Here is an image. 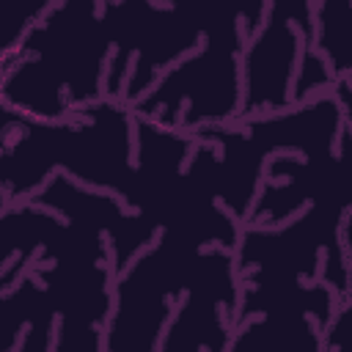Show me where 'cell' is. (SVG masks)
<instances>
[{
  "instance_id": "cell-1",
  "label": "cell",
  "mask_w": 352,
  "mask_h": 352,
  "mask_svg": "<svg viewBox=\"0 0 352 352\" xmlns=\"http://www.w3.org/2000/svg\"><path fill=\"white\" fill-rule=\"evenodd\" d=\"M132 135L135 118L116 99L60 121L22 116L0 99V209L30 201L55 173L126 204L135 184Z\"/></svg>"
},
{
  "instance_id": "cell-2",
  "label": "cell",
  "mask_w": 352,
  "mask_h": 352,
  "mask_svg": "<svg viewBox=\"0 0 352 352\" xmlns=\"http://www.w3.org/2000/svg\"><path fill=\"white\" fill-rule=\"evenodd\" d=\"M110 30L96 0L52 3L0 60V99L30 118L60 121L107 99Z\"/></svg>"
},
{
  "instance_id": "cell-3",
  "label": "cell",
  "mask_w": 352,
  "mask_h": 352,
  "mask_svg": "<svg viewBox=\"0 0 352 352\" xmlns=\"http://www.w3.org/2000/svg\"><path fill=\"white\" fill-rule=\"evenodd\" d=\"M264 11V0L220 3V14L204 33L201 47L165 69L154 85L129 104V113L182 135L239 121L242 47L261 25Z\"/></svg>"
},
{
  "instance_id": "cell-4",
  "label": "cell",
  "mask_w": 352,
  "mask_h": 352,
  "mask_svg": "<svg viewBox=\"0 0 352 352\" xmlns=\"http://www.w3.org/2000/svg\"><path fill=\"white\" fill-rule=\"evenodd\" d=\"M209 245L195 234L162 228L113 275L104 324L107 352H154L176 305L209 264Z\"/></svg>"
},
{
  "instance_id": "cell-5",
  "label": "cell",
  "mask_w": 352,
  "mask_h": 352,
  "mask_svg": "<svg viewBox=\"0 0 352 352\" xmlns=\"http://www.w3.org/2000/svg\"><path fill=\"white\" fill-rule=\"evenodd\" d=\"M349 226L352 195L316 201L280 226H242L234 248L236 275L258 280H322L344 302L352 297Z\"/></svg>"
},
{
  "instance_id": "cell-6",
  "label": "cell",
  "mask_w": 352,
  "mask_h": 352,
  "mask_svg": "<svg viewBox=\"0 0 352 352\" xmlns=\"http://www.w3.org/2000/svg\"><path fill=\"white\" fill-rule=\"evenodd\" d=\"M102 14L113 41L104 96L129 107L165 69L201 47L204 33L220 14V3L173 6L124 0L102 3Z\"/></svg>"
},
{
  "instance_id": "cell-7",
  "label": "cell",
  "mask_w": 352,
  "mask_h": 352,
  "mask_svg": "<svg viewBox=\"0 0 352 352\" xmlns=\"http://www.w3.org/2000/svg\"><path fill=\"white\" fill-rule=\"evenodd\" d=\"M311 44V3H267L261 25L242 47V118L272 116L292 107V82Z\"/></svg>"
},
{
  "instance_id": "cell-8",
  "label": "cell",
  "mask_w": 352,
  "mask_h": 352,
  "mask_svg": "<svg viewBox=\"0 0 352 352\" xmlns=\"http://www.w3.org/2000/svg\"><path fill=\"white\" fill-rule=\"evenodd\" d=\"M349 151H352V126H344L333 154L270 157L245 226H264V228L280 226L316 201L352 195L349 170H346Z\"/></svg>"
},
{
  "instance_id": "cell-9",
  "label": "cell",
  "mask_w": 352,
  "mask_h": 352,
  "mask_svg": "<svg viewBox=\"0 0 352 352\" xmlns=\"http://www.w3.org/2000/svg\"><path fill=\"white\" fill-rule=\"evenodd\" d=\"M239 300L234 250L212 248L204 275L176 305L154 352H226Z\"/></svg>"
},
{
  "instance_id": "cell-10",
  "label": "cell",
  "mask_w": 352,
  "mask_h": 352,
  "mask_svg": "<svg viewBox=\"0 0 352 352\" xmlns=\"http://www.w3.org/2000/svg\"><path fill=\"white\" fill-rule=\"evenodd\" d=\"M352 6L346 0L311 3V47L327 63L333 80H352Z\"/></svg>"
},
{
  "instance_id": "cell-11",
  "label": "cell",
  "mask_w": 352,
  "mask_h": 352,
  "mask_svg": "<svg viewBox=\"0 0 352 352\" xmlns=\"http://www.w3.org/2000/svg\"><path fill=\"white\" fill-rule=\"evenodd\" d=\"M107 316L91 311H66L55 319L50 352H107L104 346Z\"/></svg>"
},
{
  "instance_id": "cell-12",
  "label": "cell",
  "mask_w": 352,
  "mask_h": 352,
  "mask_svg": "<svg viewBox=\"0 0 352 352\" xmlns=\"http://www.w3.org/2000/svg\"><path fill=\"white\" fill-rule=\"evenodd\" d=\"M52 0H22V3H0V60L8 58L19 41L30 33V28L47 14Z\"/></svg>"
},
{
  "instance_id": "cell-13",
  "label": "cell",
  "mask_w": 352,
  "mask_h": 352,
  "mask_svg": "<svg viewBox=\"0 0 352 352\" xmlns=\"http://www.w3.org/2000/svg\"><path fill=\"white\" fill-rule=\"evenodd\" d=\"M322 352H352V297L336 302L333 316L322 330Z\"/></svg>"
}]
</instances>
